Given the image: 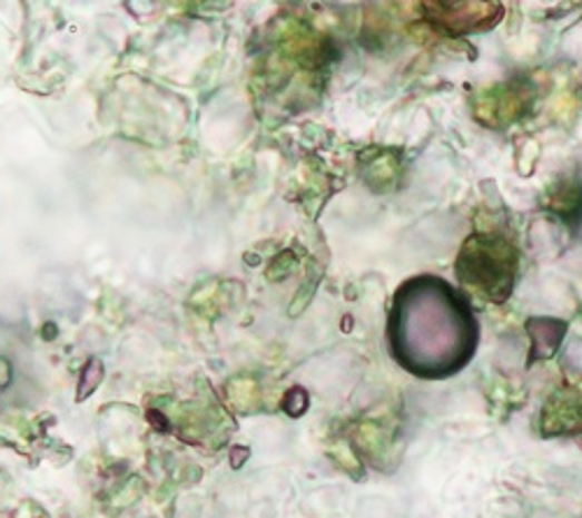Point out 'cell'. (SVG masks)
<instances>
[{"mask_svg":"<svg viewBox=\"0 0 582 518\" xmlns=\"http://www.w3.org/2000/svg\"><path fill=\"white\" fill-rule=\"evenodd\" d=\"M389 328L401 364L428 379L460 372L477 343L471 304L436 276L413 278L396 292Z\"/></svg>","mask_w":582,"mask_h":518,"instance_id":"1","label":"cell"},{"mask_svg":"<svg viewBox=\"0 0 582 518\" xmlns=\"http://www.w3.org/2000/svg\"><path fill=\"white\" fill-rule=\"evenodd\" d=\"M529 108L526 87L517 85H496L480 91L475 98V119L485 127H503L522 117Z\"/></svg>","mask_w":582,"mask_h":518,"instance_id":"4","label":"cell"},{"mask_svg":"<svg viewBox=\"0 0 582 518\" xmlns=\"http://www.w3.org/2000/svg\"><path fill=\"white\" fill-rule=\"evenodd\" d=\"M550 211H554L566 222H578L582 213V187L573 183H564L560 187H554L550 199H548Z\"/></svg>","mask_w":582,"mask_h":518,"instance_id":"5","label":"cell"},{"mask_svg":"<svg viewBox=\"0 0 582 518\" xmlns=\"http://www.w3.org/2000/svg\"><path fill=\"white\" fill-rule=\"evenodd\" d=\"M520 255L501 234H473L457 257V278L466 290L487 302L501 304L511 297L517 278Z\"/></svg>","mask_w":582,"mask_h":518,"instance_id":"2","label":"cell"},{"mask_svg":"<svg viewBox=\"0 0 582 518\" xmlns=\"http://www.w3.org/2000/svg\"><path fill=\"white\" fill-rule=\"evenodd\" d=\"M426 19L445 33H483L496 27L503 8L496 3H424Z\"/></svg>","mask_w":582,"mask_h":518,"instance_id":"3","label":"cell"}]
</instances>
